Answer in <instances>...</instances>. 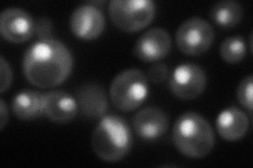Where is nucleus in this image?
Masks as SVG:
<instances>
[{
  "mask_svg": "<svg viewBox=\"0 0 253 168\" xmlns=\"http://www.w3.org/2000/svg\"><path fill=\"white\" fill-rule=\"evenodd\" d=\"M73 34L84 40L98 38L105 30L106 19L98 6L85 3L77 6L70 18Z\"/></svg>",
  "mask_w": 253,
  "mask_h": 168,
  "instance_id": "1a4fd4ad",
  "label": "nucleus"
},
{
  "mask_svg": "<svg viewBox=\"0 0 253 168\" xmlns=\"http://www.w3.org/2000/svg\"><path fill=\"white\" fill-rule=\"evenodd\" d=\"M52 31H53V26L50 19L42 17L38 20H36L35 34L39 37V39H51Z\"/></svg>",
  "mask_w": 253,
  "mask_h": 168,
  "instance_id": "412c9836",
  "label": "nucleus"
},
{
  "mask_svg": "<svg viewBox=\"0 0 253 168\" xmlns=\"http://www.w3.org/2000/svg\"><path fill=\"white\" fill-rule=\"evenodd\" d=\"M170 51L171 37L168 32L161 28H154L137 39L133 55L141 61L154 62L165 58Z\"/></svg>",
  "mask_w": 253,
  "mask_h": 168,
  "instance_id": "9d476101",
  "label": "nucleus"
},
{
  "mask_svg": "<svg viewBox=\"0 0 253 168\" xmlns=\"http://www.w3.org/2000/svg\"><path fill=\"white\" fill-rule=\"evenodd\" d=\"M169 126V119L165 111L156 106H148L137 111L133 118V127L137 137L145 141L162 138Z\"/></svg>",
  "mask_w": 253,
  "mask_h": 168,
  "instance_id": "9b49d317",
  "label": "nucleus"
},
{
  "mask_svg": "<svg viewBox=\"0 0 253 168\" xmlns=\"http://www.w3.org/2000/svg\"><path fill=\"white\" fill-rule=\"evenodd\" d=\"M172 139L180 154L193 159L208 156L215 144L210 123L196 113L180 115L172 131Z\"/></svg>",
  "mask_w": 253,
  "mask_h": 168,
  "instance_id": "7ed1b4c3",
  "label": "nucleus"
},
{
  "mask_svg": "<svg viewBox=\"0 0 253 168\" xmlns=\"http://www.w3.org/2000/svg\"><path fill=\"white\" fill-rule=\"evenodd\" d=\"M0 115H1L0 116V129L3 130L6 125L7 120H9V113H7L6 105L3 99L0 100Z\"/></svg>",
  "mask_w": 253,
  "mask_h": 168,
  "instance_id": "4be33fe9",
  "label": "nucleus"
},
{
  "mask_svg": "<svg viewBox=\"0 0 253 168\" xmlns=\"http://www.w3.org/2000/svg\"><path fill=\"white\" fill-rule=\"evenodd\" d=\"M0 74H1V84H0V92L4 93L11 86L13 80V71L10 63L5 60L3 56L0 57Z\"/></svg>",
  "mask_w": 253,
  "mask_h": 168,
  "instance_id": "aec40b11",
  "label": "nucleus"
},
{
  "mask_svg": "<svg viewBox=\"0 0 253 168\" xmlns=\"http://www.w3.org/2000/svg\"><path fill=\"white\" fill-rule=\"evenodd\" d=\"M78 103L72 95L63 91L43 94V115L56 123H68L78 114Z\"/></svg>",
  "mask_w": 253,
  "mask_h": 168,
  "instance_id": "f8f14e48",
  "label": "nucleus"
},
{
  "mask_svg": "<svg viewBox=\"0 0 253 168\" xmlns=\"http://www.w3.org/2000/svg\"><path fill=\"white\" fill-rule=\"evenodd\" d=\"M215 34L210 23L200 17L184 21L176 31L175 40L179 51L188 56L207 52L214 41Z\"/></svg>",
  "mask_w": 253,
  "mask_h": 168,
  "instance_id": "423d86ee",
  "label": "nucleus"
},
{
  "mask_svg": "<svg viewBox=\"0 0 253 168\" xmlns=\"http://www.w3.org/2000/svg\"><path fill=\"white\" fill-rule=\"evenodd\" d=\"M76 100L81 114L89 120H98L106 115L108 97L104 87L97 83H84L77 91Z\"/></svg>",
  "mask_w": 253,
  "mask_h": 168,
  "instance_id": "ddd939ff",
  "label": "nucleus"
},
{
  "mask_svg": "<svg viewBox=\"0 0 253 168\" xmlns=\"http://www.w3.org/2000/svg\"><path fill=\"white\" fill-rule=\"evenodd\" d=\"M36 21L20 7H7L0 16V32L7 41L23 43L35 35Z\"/></svg>",
  "mask_w": 253,
  "mask_h": 168,
  "instance_id": "6e6552de",
  "label": "nucleus"
},
{
  "mask_svg": "<svg viewBox=\"0 0 253 168\" xmlns=\"http://www.w3.org/2000/svg\"><path fill=\"white\" fill-rule=\"evenodd\" d=\"M156 4L151 0H112L109 14L114 25L126 33L147 28L155 17Z\"/></svg>",
  "mask_w": 253,
  "mask_h": 168,
  "instance_id": "39448f33",
  "label": "nucleus"
},
{
  "mask_svg": "<svg viewBox=\"0 0 253 168\" xmlns=\"http://www.w3.org/2000/svg\"><path fill=\"white\" fill-rule=\"evenodd\" d=\"M249 129V118L245 111L235 106L224 109L216 118V130L227 141L244 138Z\"/></svg>",
  "mask_w": 253,
  "mask_h": 168,
  "instance_id": "4468645a",
  "label": "nucleus"
},
{
  "mask_svg": "<svg viewBox=\"0 0 253 168\" xmlns=\"http://www.w3.org/2000/svg\"><path fill=\"white\" fill-rule=\"evenodd\" d=\"M220 57L228 63H237L242 61L247 54V45L245 40L239 36L226 38L221 42L219 49Z\"/></svg>",
  "mask_w": 253,
  "mask_h": 168,
  "instance_id": "f3484780",
  "label": "nucleus"
},
{
  "mask_svg": "<svg viewBox=\"0 0 253 168\" xmlns=\"http://www.w3.org/2000/svg\"><path fill=\"white\" fill-rule=\"evenodd\" d=\"M22 69L30 83L49 89L69 78L73 69V57L68 47L58 40L39 39L23 56Z\"/></svg>",
  "mask_w": 253,
  "mask_h": 168,
  "instance_id": "f257e3e1",
  "label": "nucleus"
},
{
  "mask_svg": "<svg viewBox=\"0 0 253 168\" xmlns=\"http://www.w3.org/2000/svg\"><path fill=\"white\" fill-rule=\"evenodd\" d=\"M149 95L148 78L142 71L130 68L121 71L110 86L113 105L122 111H132L146 101Z\"/></svg>",
  "mask_w": 253,
  "mask_h": 168,
  "instance_id": "20e7f679",
  "label": "nucleus"
},
{
  "mask_svg": "<svg viewBox=\"0 0 253 168\" xmlns=\"http://www.w3.org/2000/svg\"><path fill=\"white\" fill-rule=\"evenodd\" d=\"M170 69L168 66L164 63H157V65L150 67L147 74V78L155 84H160L165 82L169 78Z\"/></svg>",
  "mask_w": 253,
  "mask_h": 168,
  "instance_id": "6ab92c4d",
  "label": "nucleus"
},
{
  "mask_svg": "<svg viewBox=\"0 0 253 168\" xmlns=\"http://www.w3.org/2000/svg\"><path fill=\"white\" fill-rule=\"evenodd\" d=\"M12 108L15 116L23 121H32L43 115V94L26 90L13 99Z\"/></svg>",
  "mask_w": 253,
  "mask_h": 168,
  "instance_id": "2eb2a0df",
  "label": "nucleus"
},
{
  "mask_svg": "<svg viewBox=\"0 0 253 168\" xmlns=\"http://www.w3.org/2000/svg\"><path fill=\"white\" fill-rule=\"evenodd\" d=\"M94 153L102 161L115 163L121 161L131 150L132 132L126 120L117 115H105L92 134Z\"/></svg>",
  "mask_w": 253,
  "mask_h": 168,
  "instance_id": "f03ea898",
  "label": "nucleus"
},
{
  "mask_svg": "<svg viewBox=\"0 0 253 168\" xmlns=\"http://www.w3.org/2000/svg\"><path fill=\"white\" fill-rule=\"evenodd\" d=\"M244 10L241 3L233 0H223L213 5L209 16L212 21L224 29H231L241 22Z\"/></svg>",
  "mask_w": 253,
  "mask_h": 168,
  "instance_id": "dca6fc26",
  "label": "nucleus"
},
{
  "mask_svg": "<svg viewBox=\"0 0 253 168\" xmlns=\"http://www.w3.org/2000/svg\"><path fill=\"white\" fill-rule=\"evenodd\" d=\"M207 86V76L200 66L183 63L173 70L169 87L181 100H193L201 96Z\"/></svg>",
  "mask_w": 253,
  "mask_h": 168,
  "instance_id": "0eeeda50",
  "label": "nucleus"
},
{
  "mask_svg": "<svg viewBox=\"0 0 253 168\" xmlns=\"http://www.w3.org/2000/svg\"><path fill=\"white\" fill-rule=\"evenodd\" d=\"M252 84L253 78L252 75H249L242 80L236 92L239 102L245 109L248 110L250 117L252 115Z\"/></svg>",
  "mask_w": 253,
  "mask_h": 168,
  "instance_id": "a211bd4d",
  "label": "nucleus"
}]
</instances>
